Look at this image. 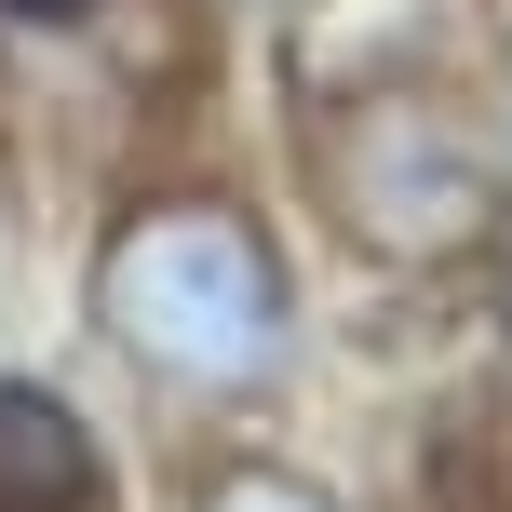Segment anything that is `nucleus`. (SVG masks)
Instances as JSON below:
<instances>
[{"instance_id": "7ed1b4c3", "label": "nucleus", "mask_w": 512, "mask_h": 512, "mask_svg": "<svg viewBox=\"0 0 512 512\" xmlns=\"http://www.w3.org/2000/svg\"><path fill=\"white\" fill-rule=\"evenodd\" d=\"M203 512H324V499H310V486H283V472H230Z\"/></svg>"}, {"instance_id": "f257e3e1", "label": "nucleus", "mask_w": 512, "mask_h": 512, "mask_svg": "<svg viewBox=\"0 0 512 512\" xmlns=\"http://www.w3.org/2000/svg\"><path fill=\"white\" fill-rule=\"evenodd\" d=\"M95 310L149 378L230 405L283 364V283H270V243L243 230L230 203H149L95 270Z\"/></svg>"}, {"instance_id": "20e7f679", "label": "nucleus", "mask_w": 512, "mask_h": 512, "mask_svg": "<svg viewBox=\"0 0 512 512\" xmlns=\"http://www.w3.org/2000/svg\"><path fill=\"white\" fill-rule=\"evenodd\" d=\"M0 14H41V27H68V14H95V0H0Z\"/></svg>"}, {"instance_id": "f03ea898", "label": "nucleus", "mask_w": 512, "mask_h": 512, "mask_svg": "<svg viewBox=\"0 0 512 512\" xmlns=\"http://www.w3.org/2000/svg\"><path fill=\"white\" fill-rule=\"evenodd\" d=\"M0 512H108V445L27 378H0Z\"/></svg>"}]
</instances>
